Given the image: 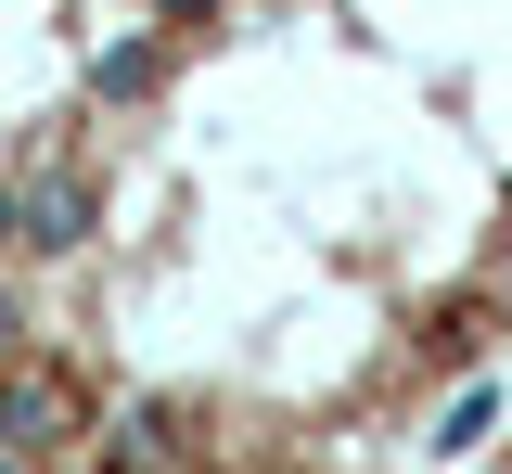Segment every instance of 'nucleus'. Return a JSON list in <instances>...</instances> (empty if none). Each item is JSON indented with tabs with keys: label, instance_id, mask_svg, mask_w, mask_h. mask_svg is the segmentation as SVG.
Returning a JSON list of instances; mask_svg holds the SVG:
<instances>
[{
	"label": "nucleus",
	"instance_id": "nucleus-1",
	"mask_svg": "<svg viewBox=\"0 0 512 474\" xmlns=\"http://www.w3.org/2000/svg\"><path fill=\"white\" fill-rule=\"evenodd\" d=\"M64 436H77V372H52V359H13V372H0V449L52 462Z\"/></svg>",
	"mask_w": 512,
	"mask_h": 474
},
{
	"label": "nucleus",
	"instance_id": "nucleus-6",
	"mask_svg": "<svg viewBox=\"0 0 512 474\" xmlns=\"http://www.w3.org/2000/svg\"><path fill=\"white\" fill-rule=\"evenodd\" d=\"M154 13H180V26H205V13H218V0H154Z\"/></svg>",
	"mask_w": 512,
	"mask_h": 474
},
{
	"label": "nucleus",
	"instance_id": "nucleus-7",
	"mask_svg": "<svg viewBox=\"0 0 512 474\" xmlns=\"http://www.w3.org/2000/svg\"><path fill=\"white\" fill-rule=\"evenodd\" d=\"M0 244H13V180H0Z\"/></svg>",
	"mask_w": 512,
	"mask_h": 474
},
{
	"label": "nucleus",
	"instance_id": "nucleus-3",
	"mask_svg": "<svg viewBox=\"0 0 512 474\" xmlns=\"http://www.w3.org/2000/svg\"><path fill=\"white\" fill-rule=\"evenodd\" d=\"M474 436H500V385L474 372L461 398H436V449H474Z\"/></svg>",
	"mask_w": 512,
	"mask_h": 474
},
{
	"label": "nucleus",
	"instance_id": "nucleus-9",
	"mask_svg": "<svg viewBox=\"0 0 512 474\" xmlns=\"http://www.w3.org/2000/svg\"><path fill=\"white\" fill-rule=\"evenodd\" d=\"M0 474H39V462H26V449H0Z\"/></svg>",
	"mask_w": 512,
	"mask_h": 474
},
{
	"label": "nucleus",
	"instance_id": "nucleus-2",
	"mask_svg": "<svg viewBox=\"0 0 512 474\" xmlns=\"http://www.w3.org/2000/svg\"><path fill=\"white\" fill-rule=\"evenodd\" d=\"M13 244H39V257L90 244V180H64V167H26V180H13Z\"/></svg>",
	"mask_w": 512,
	"mask_h": 474
},
{
	"label": "nucleus",
	"instance_id": "nucleus-8",
	"mask_svg": "<svg viewBox=\"0 0 512 474\" xmlns=\"http://www.w3.org/2000/svg\"><path fill=\"white\" fill-rule=\"evenodd\" d=\"M0 346H13V282H0Z\"/></svg>",
	"mask_w": 512,
	"mask_h": 474
},
{
	"label": "nucleus",
	"instance_id": "nucleus-5",
	"mask_svg": "<svg viewBox=\"0 0 512 474\" xmlns=\"http://www.w3.org/2000/svg\"><path fill=\"white\" fill-rule=\"evenodd\" d=\"M154 436H167V423H154V410H128V423H116V462H103V474H154Z\"/></svg>",
	"mask_w": 512,
	"mask_h": 474
},
{
	"label": "nucleus",
	"instance_id": "nucleus-4",
	"mask_svg": "<svg viewBox=\"0 0 512 474\" xmlns=\"http://www.w3.org/2000/svg\"><path fill=\"white\" fill-rule=\"evenodd\" d=\"M154 65H167L154 39H116V52L90 65V103H141V90H154Z\"/></svg>",
	"mask_w": 512,
	"mask_h": 474
}]
</instances>
